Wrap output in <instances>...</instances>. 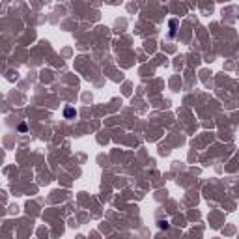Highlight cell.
<instances>
[{"label":"cell","instance_id":"cell-1","mask_svg":"<svg viewBox=\"0 0 239 239\" xmlns=\"http://www.w3.org/2000/svg\"><path fill=\"white\" fill-rule=\"evenodd\" d=\"M64 114H66V118H71V116H75V110H73V108H66Z\"/></svg>","mask_w":239,"mask_h":239}]
</instances>
